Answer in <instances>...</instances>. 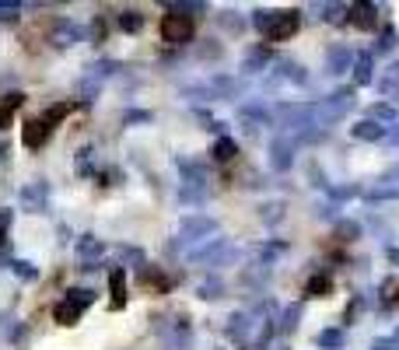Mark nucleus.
<instances>
[{"mask_svg":"<svg viewBox=\"0 0 399 350\" xmlns=\"http://www.w3.org/2000/svg\"><path fill=\"white\" fill-rule=\"evenodd\" d=\"M112 294H116V308L123 305V273H112Z\"/></svg>","mask_w":399,"mask_h":350,"instance_id":"0eeeda50","label":"nucleus"},{"mask_svg":"<svg viewBox=\"0 0 399 350\" xmlns=\"http://www.w3.org/2000/svg\"><path fill=\"white\" fill-rule=\"evenodd\" d=\"M21 105V95H7V102L0 105V126H7L11 123V116H14V109Z\"/></svg>","mask_w":399,"mask_h":350,"instance_id":"39448f33","label":"nucleus"},{"mask_svg":"<svg viewBox=\"0 0 399 350\" xmlns=\"http://www.w3.org/2000/svg\"><path fill=\"white\" fill-rule=\"evenodd\" d=\"M78 315H81V305H74V301H63V305L56 308V322H63V326H70Z\"/></svg>","mask_w":399,"mask_h":350,"instance_id":"20e7f679","label":"nucleus"},{"mask_svg":"<svg viewBox=\"0 0 399 350\" xmlns=\"http://www.w3.org/2000/svg\"><path fill=\"white\" fill-rule=\"evenodd\" d=\"M326 291H329V277H326V273H319V277L308 284V294H312V298H322Z\"/></svg>","mask_w":399,"mask_h":350,"instance_id":"423d86ee","label":"nucleus"},{"mask_svg":"<svg viewBox=\"0 0 399 350\" xmlns=\"http://www.w3.org/2000/svg\"><path fill=\"white\" fill-rule=\"evenodd\" d=\"M193 35V21L186 14H165L161 18V39L165 42H186Z\"/></svg>","mask_w":399,"mask_h":350,"instance_id":"f257e3e1","label":"nucleus"},{"mask_svg":"<svg viewBox=\"0 0 399 350\" xmlns=\"http://www.w3.org/2000/svg\"><path fill=\"white\" fill-rule=\"evenodd\" d=\"M217 151H221V155H217V158H221V162H228V158H231V151H235V147H231V144H221V147H217Z\"/></svg>","mask_w":399,"mask_h":350,"instance_id":"6e6552de","label":"nucleus"},{"mask_svg":"<svg viewBox=\"0 0 399 350\" xmlns=\"http://www.w3.org/2000/svg\"><path fill=\"white\" fill-rule=\"evenodd\" d=\"M298 32V14H291V11H284L274 25H266V39H274V42H281V39H291Z\"/></svg>","mask_w":399,"mask_h":350,"instance_id":"f03ea898","label":"nucleus"},{"mask_svg":"<svg viewBox=\"0 0 399 350\" xmlns=\"http://www.w3.org/2000/svg\"><path fill=\"white\" fill-rule=\"evenodd\" d=\"M49 130H53V126H49L46 119H32V123H25V130H21V140H25L28 147H39V144L49 137Z\"/></svg>","mask_w":399,"mask_h":350,"instance_id":"7ed1b4c3","label":"nucleus"}]
</instances>
